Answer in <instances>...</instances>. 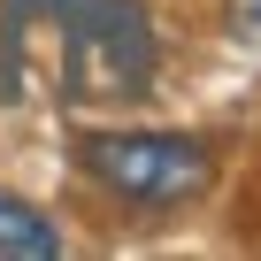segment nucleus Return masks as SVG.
<instances>
[{
	"instance_id": "obj_1",
	"label": "nucleus",
	"mask_w": 261,
	"mask_h": 261,
	"mask_svg": "<svg viewBox=\"0 0 261 261\" xmlns=\"http://www.w3.org/2000/svg\"><path fill=\"white\" fill-rule=\"evenodd\" d=\"M154 46L130 0H8L0 85L16 100H139Z\"/></svg>"
},
{
	"instance_id": "obj_2",
	"label": "nucleus",
	"mask_w": 261,
	"mask_h": 261,
	"mask_svg": "<svg viewBox=\"0 0 261 261\" xmlns=\"http://www.w3.org/2000/svg\"><path fill=\"white\" fill-rule=\"evenodd\" d=\"M85 169L139 207H177L215 185L207 146L177 139V130H100V139H85Z\"/></svg>"
},
{
	"instance_id": "obj_3",
	"label": "nucleus",
	"mask_w": 261,
	"mask_h": 261,
	"mask_svg": "<svg viewBox=\"0 0 261 261\" xmlns=\"http://www.w3.org/2000/svg\"><path fill=\"white\" fill-rule=\"evenodd\" d=\"M62 253V238H54V223L31 207V200H16V192H0V261H54Z\"/></svg>"
},
{
	"instance_id": "obj_4",
	"label": "nucleus",
	"mask_w": 261,
	"mask_h": 261,
	"mask_svg": "<svg viewBox=\"0 0 261 261\" xmlns=\"http://www.w3.org/2000/svg\"><path fill=\"white\" fill-rule=\"evenodd\" d=\"M230 16H238V23H246V31L261 39V0H230Z\"/></svg>"
}]
</instances>
